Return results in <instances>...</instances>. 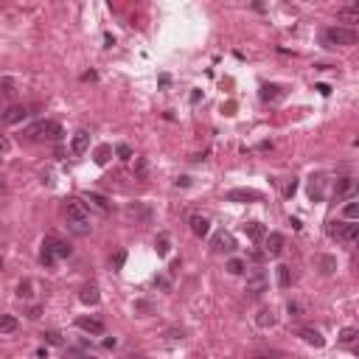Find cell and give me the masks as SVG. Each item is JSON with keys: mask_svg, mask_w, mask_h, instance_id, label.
Returning a JSON list of instances; mask_svg holds the SVG:
<instances>
[{"mask_svg": "<svg viewBox=\"0 0 359 359\" xmlns=\"http://www.w3.org/2000/svg\"><path fill=\"white\" fill-rule=\"evenodd\" d=\"M255 359H275V356H255Z\"/></svg>", "mask_w": 359, "mask_h": 359, "instance_id": "f6af8a7d", "label": "cell"}, {"mask_svg": "<svg viewBox=\"0 0 359 359\" xmlns=\"http://www.w3.org/2000/svg\"><path fill=\"white\" fill-rule=\"evenodd\" d=\"M115 155H118L121 160H132V149H129L127 143H118V146H115Z\"/></svg>", "mask_w": 359, "mask_h": 359, "instance_id": "1f68e13d", "label": "cell"}, {"mask_svg": "<svg viewBox=\"0 0 359 359\" xmlns=\"http://www.w3.org/2000/svg\"><path fill=\"white\" fill-rule=\"evenodd\" d=\"M9 146H12V143H9V138H3V135H0V152H9Z\"/></svg>", "mask_w": 359, "mask_h": 359, "instance_id": "ab89813d", "label": "cell"}, {"mask_svg": "<svg viewBox=\"0 0 359 359\" xmlns=\"http://www.w3.org/2000/svg\"><path fill=\"white\" fill-rule=\"evenodd\" d=\"M82 205H85V208H90V211H96V213H101V216H107V213H110V208H113V205H110V199L101 197V194H96V191H87L85 197H82Z\"/></svg>", "mask_w": 359, "mask_h": 359, "instance_id": "8992f818", "label": "cell"}, {"mask_svg": "<svg viewBox=\"0 0 359 359\" xmlns=\"http://www.w3.org/2000/svg\"><path fill=\"white\" fill-rule=\"evenodd\" d=\"M26 115H29V110L20 104L15 107H9L6 113H3V124H20V121H26Z\"/></svg>", "mask_w": 359, "mask_h": 359, "instance_id": "ffe728a7", "label": "cell"}, {"mask_svg": "<svg viewBox=\"0 0 359 359\" xmlns=\"http://www.w3.org/2000/svg\"><path fill=\"white\" fill-rule=\"evenodd\" d=\"M337 17L342 23H359V3H353V6H348V9H339Z\"/></svg>", "mask_w": 359, "mask_h": 359, "instance_id": "d4e9b609", "label": "cell"}, {"mask_svg": "<svg viewBox=\"0 0 359 359\" xmlns=\"http://www.w3.org/2000/svg\"><path fill=\"white\" fill-rule=\"evenodd\" d=\"M356 40H359L356 29H345V26H331V29H325L323 34H320V45L328 51L351 48V45H356Z\"/></svg>", "mask_w": 359, "mask_h": 359, "instance_id": "6da1fadb", "label": "cell"}, {"mask_svg": "<svg viewBox=\"0 0 359 359\" xmlns=\"http://www.w3.org/2000/svg\"><path fill=\"white\" fill-rule=\"evenodd\" d=\"M267 286H269L267 272H264V269H255L253 275H247V286H244V292H247L250 297H258V295H264V292H267Z\"/></svg>", "mask_w": 359, "mask_h": 359, "instance_id": "5b68a950", "label": "cell"}, {"mask_svg": "<svg viewBox=\"0 0 359 359\" xmlns=\"http://www.w3.org/2000/svg\"><path fill=\"white\" fill-rule=\"evenodd\" d=\"M227 202H258L261 199V191L255 188H230L225 194Z\"/></svg>", "mask_w": 359, "mask_h": 359, "instance_id": "ba28073f", "label": "cell"}, {"mask_svg": "<svg viewBox=\"0 0 359 359\" xmlns=\"http://www.w3.org/2000/svg\"><path fill=\"white\" fill-rule=\"evenodd\" d=\"M3 191H6V183H3V177H0V194H3Z\"/></svg>", "mask_w": 359, "mask_h": 359, "instance_id": "ee69618b", "label": "cell"}, {"mask_svg": "<svg viewBox=\"0 0 359 359\" xmlns=\"http://www.w3.org/2000/svg\"><path fill=\"white\" fill-rule=\"evenodd\" d=\"M0 267H3V264H0Z\"/></svg>", "mask_w": 359, "mask_h": 359, "instance_id": "c3c4849f", "label": "cell"}, {"mask_svg": "<svg viewBox=\"0 0 359 359\" xmlns=\"http://www.w3.org/2000/svg\"><path fill=\"white\" fill-rule=\"evenodd\" d=\"M244 233H247L253 241H261L264 236H267V227L261 225V222H247V225H244Z\"/></svg>", "mask_w": 359, "mask_h": 359, "instance_id": "603a6c76", "label": "cell"}, {"mask_svg": "<svg viewBox=\"0 0 359 359\" xmlns=\"http://www.w3.org/2000/svg\"><path fill=\"white\" fill-rule=\"evenodd\" d=\"M110 157H113V146H110V143H101V146H96V152H93V160H96V166H107V163H110Z\"/></svg>", "mask_w": 359, "mask_h": 359, "instance_id": "44dd1931", "label": "cell"}, {"mask_svg": "<svg viewBox=\"0 0 359 359\" xmlns=\"http://www.w3.org/2000/svg\"><path fill=\"white\" fill-rule=\"evenodd\" d=\"M43 337H45V342L48 345H62V337H59L57 331H48V334H43Z\"/></svg>", "mask_w": 359, "mask_h": 359, "instance_id": "e575fe53", "label": "cell"}, {"mask_svg": "<svg viewBox=\"0 0 359 359\" xmlns=\"http://www.w3.org/2000/svg\"><path fill=\"white\" fill-rule=\"evenodd\" d=\"M31 289H34V283H31V281H23L20 286H17V295H20V297H31V295H34Z\"/></svg>", "mask_w": 359, "mask_h": 359, "instance_id": "836d02e7", "label": "cell"}, {"mask_svg": "<svg viewBox=\"0 0 359 359\" xmlns=\"http://www.w3.org/2000/svg\"><path fill=\"white\" fill-rule=\"evenodd\" d=\"M135 309H138V311H152V306H149L146 300H138V303H135Z\"/></svg>", "mask_w": 359, "mask_h": 359, "instance_id": "74e56055", "label": "cell"}, {"mask_svg": "<svg viewBox=\"0 0 359 359\" xmlns=\"http://www.w3.org/2000/svg\"><path fill=\"white\" fill-rule=\"evenodd\" d=\"M65 219H68V227H71L76 236H87V233L93 230L90 213H87V208L79 202V199H71V202L65 205Z\"/></svg>", "mask_w": 359, "mask_h": 359, "instance_id": "7a4b0ae2", "label": "cell"}, {"mask_svg": "<svg viewBox=\"0 0 359 359\" xmlns=\"http://www.w3.org/2000/svg\"><path fill=\"white\" fill-rule=\"evenodd\" d=\"M295 191H297V180H289V183L286 185H283V197H292V194H295Z\"/></svg>", "mask_w": 359, "mask_h": 359, "instance_id": "d590c367", "label": "cell"}, {"mask_svg": "<svg viewBox=\"0 0 359 359\" xmlns=\"http://www.w3.org/2000/svg\"><path fill=\"white\" fill-rule=\"evenodd\" d=\"M82 359H96V356H82Z\"/></svg>", "mask_w": 359, "mask_h": 359, "instance_id": "7dc6e473", "label": "cell"}, {"mask_svg": "<svg viewBox=\"0 0 359 359\" xmlns=\"http://www.w3.org/2000/svg\"><path fill=\"white\" fill-rule=\"evenodd\" d=\"M40 261H43V267H54V264H57V255L51 253L48 247H43V253H40Z\"/></svg>", "mask_w": 359, "mask_h": 359, "instance_id": "4dcf8cb0", "label": "cell"}, {"mask_svg": "<svg viewBox=\"0 0 359 359\" xmlns=\"http://www.w3.org/2000/svg\"><path fill=\"white\" fill-rule=\"evenodd\" d=\"M124 264H127V250H118V253L113 255V269H115V272H121Z\"/></svg>", "mask_w": 359, "mask_h": 359, "instance_id": "f546056e", "label": "cell"}, {"mask_svg": "<svg viewBox=\"0 0 359 359\" xmlns=\"http://www.w3.org/2000/svg\"><path fill=\"white\" fill-rule=\"evenodd\" d=\"M155 247H157V255H169L171 253V239L166 236V233H160L157 241H155Z\"/></svg>", "mask_w": 359, "mask_h": 359, "instance_id": "4316f807", "label": "cell"}, {"mask_svg": "<svg viewBox=\"0 0 359 359\" xmlns=\"http://www.w3.org/2000/svg\"><path fill=\"white\" fill-rule=\"evenodd\" d=\"M286 311H289V317H300V306H297V303H289Z\"/></svg>", "mask_w": 359, "mask_h": 359, "instance_id": "8d00e7d4", "label": "cell"}, {"mask_svg": "<svg viewBox=\"0 0 359 359\" xmlns=\"http://www.w3.org/2000/svg\"><path fill=\"white\" fill-rule=\"evenodd\" d=\"M188 225H191V233L199 236V239H205V236L211 233V222H208V216H202V213H194V216L188 219Z\"/></svg>", "mask_w": 359, "mask_h": 359, "instance_id": "4fadbf2b", "label": "cell"}, {"mask_svg": "<svg viewBox=\"0 0 359 359\" xmlns=\"http://www.w3.org/2000/svg\"><path fill=\"white\" fill-rule=\"evenodd\" d=\"M264 239H267V247H264L267 255H281L283 253V236L281 233H267Z\"/></svg>", "mask_w": 359, "mask_h": 359, "instance_id": "9a60e30c", "label": "cell"}, {"mask_svg": "<svg viewBox=\"0 0 359 359\" xmlns=\"http://www.w3.org/2000/svg\"><path fill=\"white\" fill-rule=\"evenodd\" d=\"M180 185L185 188V185H191V180H188V177H180V180H177V188H180Z\"/></svg>", "mask_w": 359, "mask_h": 359, "instance_id": "b9f144b4", "label": "cell"}, {"mask_svg": "<svg viewBox=\"0 0 359 359\" xmlns=\"http://www.w3.org/2000/svg\"><path fill=\"white\" fill-rule=\"evenodd\" d=\"M225 269H227L230 275H241V272L247 269V261H241V258H230V261L225 264Z\"/></svg>", "mask_w": 359, "mask_h": 359, "instance_id": "83f0119b", "label": "cell"}, {"mask_svg": "<svg viewBox=\"0 0 359 359\" xmlns=\"http://www.w3.org/2000/svg\"><path fill=\"white\" fill-rule=\"evenodd\" d=\"M87 149H90V132H87V129H79V132L73 135V141H71V152L76 157H82Z\"/></svg>", "mask_w": 359, "mask_h": 359, "instance_id": "8fae6325", "label": "cell"}, {"mask_svg": "<svg viewBox=\"0 0 359 359\" xmlns=\"http://www.w3.org/2000/svg\"><path fill=\"white\" fill-rule=\"evenodd\" d=\"M275 272H278V286H281V289H286L289 283H292V272H289V267H286V264H281V267H275Z\"/></svg>", "mask_w": 359, "mask_h": 359, "instance_id": "484cf974", "label": "cell"}, {"mask_svg": "<svg viewBox=\"0 0 359 359\" xmlns=\"http://www.w3.org/2000/svg\"><path fill=\"white\" fill-rule=\"evenodd\" d=\"M76 325L85 331V334H96V337H99V334H104V323H101V320H96V317H79Z\"/></svg>", "mask_w": 359, "mask_h": 359, "instance_id": "5bb4252c", "label": "cell"}, {"mask_svg": "<svg viewBox=\"0 0 359 359\" xmlns=\"http://www.w3.org/2000/svg\"><path fill=\"white\" fill-rule=\"evenodd\" d=\"M356 216H359V205H356V202H348V205H345V219H348V222H353Z\"/></svg>", "mask_w": 359, "mask_h": 359, "instance_id": "d6a6232c", "label": "cell"}, {"mask_svg": "<svg viewBox=\"0 0 359 359\" xmlns=\"http://www.w3.org/2000/svg\"><path fill=\"white\" fill-rule=\"evenodd\" d=\"M261 101H267V104H275V101L283 99V90L278 85H261Z\"/></svg>", "mask_w": 359, "mask_h": 359, "instance_id": "ac0fdd59", "label": "cell"}, {"mask_svg": "<svg viewBox=\"0 0 359 359\" xmlns=\"http://www.w3.org/2000/svg\"><path fill=\"white\" fill-rule=\"evenodd\" d=\"M314 90L320 93V96H328V93H331V87H328V85H317Z\"/></svg>", "mask_w": 359, "mask_h": 359, "instance_id": "f35d334b", "label": "cell"}, {"mask_svg": "<svg viewBox=\"0 0 359 359\" xmlns=\"http://www.w3.org/2000/svg\"><path fill=\"white\" fill-rule=\"evenodd\" d=\"M79 300L85 303V306H99V300H101V295H99V286H93V283L82 286V292H79Z\"/></svg>", "mask_w": 359, "mask_h": 359, "instance_id": "e0dca14e", "label": "cell"}, {"mask_svg": "<svg viewBox=\"0 0 359 359\" xmlns=\"http://www.w3.org/2000/svg\"><path fill=\"white\" fill-rule=\"evenodd\" d=\"M43 247H48L51 253L57 255V258H71V244L68 241H62V239H57V236H48V239L43 241Z\"/></svg>", "mask_w": 359, "mask_h": 359, "instance_id": "9c48e42d", "label": "cell"}, {"mask_svg": "<svg viewBox=\"0 0 359 359\" xmlns=\"http://www.w3.org/2000/svg\"><path fill=\"white\" fill-rule=\"evenodd\" d=\"M199 99H202V90H194V93H191V104H197Z\"/></svg>", "mask_w": 359, "mask_h": 359, "instance_id": "60d3db41", "label": "cell"}, {"mask_svg": "<svg viewBox=\"0 0 359 359\" xmlns=\"http://www.w3.org/2000/svg\"><path fill=\"white\" fill-rule=\"evenodd\" d=\"M356 337H359L356 328H342V331H339V342H342V345H353V342H356Z\"/></svg>", "mask_w": 359, "mask_h": 359, "instance_id": "f1b7e54d", "label": "cell"}, {"mask_svg": "<svg viewBox=\"0 0 359 359\" xmlns=\"http://www.w3.org/2000/svg\"><path fill=\"white\" fill-rule=\"evenodd\" d=\"M211 247H213V250H216V253H233V250H236V239H233L230 233L219 230L216 236H213Z\"/></svg>", "mask_w": 359, "mask_h": 359, "instance_id": "30bf717a", "label": "cell"}, {"mask_svg": "<svg viewBox=\"0 0 359 359\" xmlns=\"http://www.w3.org/2000/svg\"><path fill=\"white\" fill-rule=\"evenodd\" d=\"M314 261H317V267H320V272H323V275H334V272H337V255L320 253Z\"/></svg>", "mask_w": 359, "mask_h": 359, "instance_id": "d6986e66", "label": "cell"}, {"mask_svg": "<svg viewBox=\"0 0 359 359\" xmlns=\"http://www.w3.org/2000/svg\"><path fill=\"white\" fill-rule=\"evenodd\" d=\"M309 197L314 199V202H320V199L325 197V177L323 174H314L309 183Z\"/></svg>", "mask_w": 359, "mask_h": 359, "instance_id": "2e32d148", "label": "cell"}, {"mask_svg": "<svg viewBox=\"0 0 359 359\" xmlns=\"http://www.w3.org/2000/svg\"><path fill=\"white\" fill-rule=\"evenodd\" d=\"M132 359H149V356H132Z\"/></svg>", "mask_w": 359, "mask_h": 359, "instance_id": "bcb514c9", "label": "cell"}, {"mask_svg": "<svg viewBox=\"0 0 359 359\" xmlns=\"http://www.w3.org/2000/svg\"><path fill=\"white\" fill-rule=\"evenodd\" d=\"M29 138H48V141H59L62 138V127H59L57 121H40L34 127L26 129Z\"/></svg>", "mask_w": 359, "mask_h": 359, "instance_id": "277c9868", "label": "cell"}, {"mask_svg": "<svg viewBox=\"0 0 359 359\" xmlns=\"http://www.w3.org/2000/svg\"><path fill=\"white\" fill-rule=\"evenodd\" d=\"M255 325H258V328H272V325H275L272 309H261L258 314H255Z\"/></svg>", "mask_w": 359, "mask_h": 359, "instance_id": "cb8c5ba5", "label": "cell"}, {"mask_svg": "<svg viewBox=\"0 0 359 359\" xmlns=\"http://www.w3.org/2000/svg\"><path fill=\"white\" fill-rule=\"evenodd\" d=\"M356 197V180L353 177H339L334 183V199L342 202V199H353Z\"/></svg>", "mask_w": 359, "mask_h": 359, "instance_id": "52a82bcc", "label": "cell"}, {"mask_svg": "<svg viewBox=\"0 0 359 359\" xmlns=\"http://www.w3.org/2000/svg\"><path fill=\"white\" fill-rule=\"evenodd\" d=\"M20 328V320L15 314H0V334H15Z\"/></svg>", "mask_w": 359, "mask_h": 359, "instance_id": "7402d4cb", "label": "cell"}, {"mask_svg": "<svg viewBox=\"0 0 359 359\" xmlns=\"http://www.w3.org/2000/svg\"><path fill=\"white\" fill-rule=\"evenodd\" d=\"M328 236L345 244H353L359 236V225L356 222H328Z\"/></svg>", "mask_w": 359, "mask_h": 359, "instance_id": "3957f363", "label": "cell"}, {"mask_svg": "<svg viewBox=\"0 0 359 359\" xmlns=\"http://www.w3.org/2000/svg\"><path fill=\"white\" fill-rule=\"evenodd\" d=\"M297 337H300L303 342L314 345V348H323V345H325L323 334H320L317 328H311V325H300V328H297Z\"/></svg>", "mask_w": 359, "mask_h": 359, "instance_id": "7c38bea8", "label": "cell"}, {"mask_svg": "<svg viewBox=\"0 0 359 359\" xmlns=\"http://www.w3.org/2000/svg\"><path fill=\"white\" fill-rule=\"evenodd\" d=\"M82 79H85V82H96V79H99V76H96V73L90 71V73H85V76H82Z\"/></svg>", "mask_w": 359, "mask_h": 359, "instance_id": "7bdbcfd3", "label": "cell"}]
</instances>
